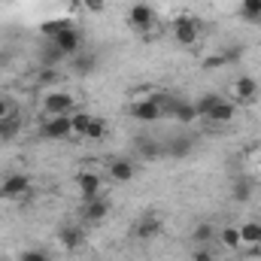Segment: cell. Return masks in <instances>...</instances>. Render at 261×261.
Wrapping results in <instances>:
<instances>
[{
    "instance_id": "cell-1",
    "label": "cell",
    "mask_w": 261,
    "mask_h": 261,
    "mask_svg": "<svg viewBox=\"0 0 261 261\" xmlns=\"http://www.w3.org/2000/svg\"><path fill=\"white\" fill-rule=\"evenodd\" d=\"M164 100H167V94H149L143 100H134L128 107V116L137 122H158L164 116Z\"/></svg>"
},
{
    "instance_id": "cell-2",
    "label": "cell",
    "mask_w": 261,
    "mask_h": 261,
    "mask_svg": "<svg viewBox=\"0 0 261 261\" xmlns=\"http://www.w3.org/2000/svg\"><path fill=\"white\" fill-rule=\"evenodd\" d=\"M200 37V21L195 15H176L173 18V40L179 46H195Z\"/></svg>"
},
{
    "instance_id": "cell-3",
    "label": "cell",
    "mask_w": 261,
    "mask_h": 261,
    "mask_svg": "<svg viewBox=\"0 0 261 261\" xmlns=\"http://www.w3.org/2000/svg\"><path fill=\"white\" fill-rule=\"evenodd\" d=\"M31 192V176L28 173H6L0 179V197L3 200H18Z\"/></svg>"
},
{
    "instance_id": "cell-4",
    "label": "cell",
    "mask_w": 261,
    "mask_h": 261,
    "mask_svg": "<svg viewBox=\"0 0 261 261\" xmlns=\"http://www.w3.org/2000/svg\"><path fill=\"white\" fill-rule=\"evenodd\" d=\"M164 116H173L179 125H192V122L197 119V110H195V103H192V100L167 94V100H164Z\"/></svg>"
},
{
    "instance_id": "cell-5",
    "label": "cell",
    "mask_w": 261,
    "mask_h": 261,
    "mask_svg": "<svg viewBox=\"0 0 261 261\" xmlns=\"http://www.w3.org/2000/svg\"><path fill=\"white\" fill-rule=\"evenodd\" d=\"M40 137H43V140H67V137H73L70 116H49V119L40 125Z\"/></svg>"
},
{
    "instance_id": "cell-6",
    "label": "cell",
    "mask_w": 261,
    "mask_h": 261,
    "mask_svg": "<svg viewBox=\"0 0 261 261\" xmlns=\"http://www.w3.org/2000/svg\"><path fill=\"white\" fill-rule=\"evenodd\" d=\"M158 231H161V219H158L155 213H146V216H140V219L134 222L130 237H134V240H140V243H146V240H155V237H158Z\"/></svg>"
},
{
    "instance_id": "cell-7",
    "label": "cell",
    "mask_w": 261,
    "mask_h": 261,
    "mask_svg": "<svg viewBox=\"0 0 261 261\" xmlns=\"http://www.w3.org/2000/svg\"><path fill=\"white\" fill-rule=\"evenodd\" d=\"M73 107H76V97H73L70 91H52V94H46V100H43V110H46L49 116H70Z\"/></svg>"
},
{
    "instance_id": "cell-8",
    "label": "cell",
    "mask_w": 261,
    "mask_h": 261,
    "mask_svg": "<svg viewBox=\"0 0 261 261\" xmlns=\"http://www.w3.org/2000/svg\"><path fill=\"white\" fill-rule=\"evenodd\" d=\"M128 24L134 31H140V34H146V31H152V24H155V9L149 6V3H134L128 12Z\"/></svg>"
},
{
    "instance_id": "cell-9",
    "label": "cell",
    "mask_w": 261,
    "mask_h": 261,
    "mask_svg": "<svg viewBox=\"0 0 261 261\" xmlns=\"http://www.w3.org/2000/svg\"><path fill=\"white\" fill-rule=\"evenodd\" d=\"M231 94H234V100H240V103H252V100L258 97V79H255V76H237V79L231 82Z\"/></svg>"
},
{
    "instance_id": "cell-10",
    "label": "cell",
    "mask_w": 261,
    "mask_h": 261,
    "mask_svg": "<svg viewBox=\"0 0 261 261\" xmlns=\"http://www.w3.org/2000/svg\"><path fill=\"white\" fill-rule=\"evenodd\" d=\"M107 213H110V200L103 195L91 197V200H82V222H103L107 219Z\"/></svg>"
},
{
    "instance_id": "cell-11",
    "label": "cell",
    "mask_w": 261,
    "mask_h": 261,
    "mask_svg": "<svg viewBox=\"0 0 261 261\" xmlns=\"http://www.w3.org/2000/svg\"><path fill=\"white\" fill-rule=\"evenodd\" d=\"M100 176L94 173V170H82V173H76V189H79V197L82 200H91V197L100 195Z\"/></svg>"
},
{
    "instance_id": "cell-12",
    "label": "cell",
    "mask_w": 261,
    "mask_h": 261,
    "mask_svg": "<svg viewBox=\"0 0 261 261\" xmlns=\"http://www.w3.org/2000/svg\"><path fill=\"white\" fill-rule=\"evenodd\" d=\"M192 149H195V137H189V134H176L164 143V155H170V158H189Z\"/></svg>"
},
{
    "instance_id": "cell-13",
    "label": "cell",
    "mask_w": 261,
    "mask_h": 261,
    "mask_svg": "<svg viewBox=\"0 0 261 261\" xmlns=\"http://www.w3.org/2000/svg\"><path fill=\"white\" fill-rule=\"evenodd\" d=\"M107 173H110L113 182H130L137 176V164L130 158H113L110 167H107Z\"/></svg>"
},
{
    "instance_id": "cell-14",
    "label": "cell",
    "mask_w": 261,
    "mask_h": 261,
    "mask_svg": "<svg viewBox=\"0 0 261 261\" xmlns=\"http://www.w3.org/2000/svg\"><path fill=\"white\" fill-rule=\"evenodd\" d=\"M52 43L67 55H79V49H82V31H76V28H67L64 34H58V37H52Z\"/></svg>"
},
{
    "instance_id": "cell-15",
    "label": "cell",
    "mask_w": 261,
    "mask_h": 261,
    "mask_svg": "<svg viewBox=\"0 0 261 261\" xmlns=\"http://www.w3.org/2000/svg\"><path fill=\"white\" fill-rule=\"evenodd\" d=\"M234 116H237V107H234V100H228V97H219V100H216V107L210 110L206 122H213V125H228V122H234Z\"/></svg>"
},
{
    "instance_id": "cell-16",
    "label": "cell",
    "mask_w": 261,
    "mask_h": 261,
    "mask_svg": "<svg viewBox=\"0 0 261 261\" xmlns=\"http://www.w3.org/2000/svg\"><path fill=\"white\" fill-rule=\"evenodd\" d=\"M58 243L64 246L67 252L79 249V246L85 243V231H82V225H64V228H58Z\"/></svg>"
},
{
    "instance_id": "cell-17",
    "label": "cell",
    "mask_w": 261,
    "mask_h": 261,
    "mask_svg": "<svg viewBox=\"0 0 261 261\" xmlns=\"http://www.w3.org/2000/svg\"><path fill=\"white\" fill-rule=\"evenodd\" d=\"M243 55H246V46H231V49H225V52L213 55L210 61H203V67H206V70H213V67H228V64H237V61H243Z\"/></svg>"
},
{
    "instance_id": "cell-18",
    "label": "cell",
    "mask_w": 261,
    "mask_h": 261,
    "mask_svg": "<svg viewBox=\"0 0 261 261\" xmlns=\"http://www.w3.org/2000/svg\"><path fill=\"white\" fill-rule=\"evenodd\" d=\"M137 155L146 158V161H158V158H164V143H158L152 137H140L137 140Z\"/></svg>"
},
{
    "instance_id": "cell-19",
    "label": "cell",
    "mask_w": 261,
    "mask_h": 261,
    "mask_svg": "<svg viewBox=\"0 0 261 261\" xmlns=\"http://www.w3.org/2000/svg\"><path fill=\"white\" fill-rule=\"evenodd\" d=\"M255 192V186H252V179L249 176H237L234 182H231V197L237 200V203H246L249 197Z\"/></svg>"
},
{
    "instance_id": "cell-20",
    "label": "cell",
    "mask_w": 261,
    "mask_h": 261,
    "mask_svg": "<svg viewBox=\"0 0 261 261\" xmlns=\"http://www.w3.org/2000/svg\"><path fill=\"white\" fill-rule=\"evenodd\" d=\"M94 70H97V55L79 52V55L73 58V73H76V76H91Z\"/></svg>"
},
{
    "instance_id": "cell-21",
    "label": "cell",
    "mask_w": 261,
    "mask_h": 261,
    "mask_svg": "<svg viewBox=\"0 0 261 261\" xmlns=\"http://www.w3.org/2000/svg\"><path fill=\"white\" fill-rule=\"evenodd\" d=\"M237 228H240V243H243V246L261 243V222H243V225H237Z\"/></svg>"
},
{
    "instance_id": "cell-22",
    "label": "cell",
    "mask_w": 261,
    "mask_h": 261,
    "mask_svg": "<svg viewBox=\"0 0 261 261\" xmlns=\"http://www.w3.org/2000/svg\"><path fill=\"white\" fill-rule=\"evenodd\" d=\"M61 61H64V52L49 40V43L43 46V52H40V64H43V67H58Z\"/></svg>"
},
{
    "instance_id": "cell-23",
    "label": "cell",
    "mask_w": 261,
    "mask_h": 261,
    "mask_svg": "<svg viewBox=\"0 0 261 261\" xmlns=\"http://www.w3.org/2000/svg\"><path fill=\"white\" fill-rule=\"evenodd\" d=\"M18 130H21V119H18V116H6V119H0V140H15Z\"/></svg>"
},
{
    "instance_id": "cell-24",
    "label": "cell",
    "mask_w": 261,
    "mask_h": 261,
    "mask_svg": "<svg viewBox=\"0 0 261 261\" xmlns=\"http://www.w3.org/2000/svg\"><path fill=\"white\" fill-rule=\"evenodd\" d=\"M213 237H216V228H213L210 222H200V225L195 228V234H192L195 246H210V243H213Z\"/></svg>"
},
{
    "instance_id": "cell-25",
    "label": "cell",
    "mask_w": 261,
    "mask_h": 261,
    "mask_svg": "<svg viewBox=\"0 0 261 261\" xmlns=\"http://www.w3.org/2000/svg\"><path fill=\"white\" fill-rule=\"evenodd\" d=\"M219 240H222L228 249H240V246H243V243H240V228H237V225L222 228V231H219Z\"/></svg>"
},
{
    "instance_id": "cell-26",
    "label": "cell",
    "mask_w": 261,
    "mask_h": 261,
    "mask_svg": "<svg viewBox=\"0 0 261 261\" xmlns=\"http://www.w3.org/2000/svg\"><path fill=\"white\" fill-rule=\"evenodd\" d=\"M240 15L246 21H261V0H240Z\"/></svg>"
},
{
    "instance_id": "cell-27",
    "label": "cell",
    "mask_w": 261,
    "mask_h": 261,
    "mask_svg": "<svg viewBox=\"0 0 261 261\" xmlns=\"http://www.w3.org/2000/svg\"><path fill=\"white\" fill-rule=\"evenodd\" d=\"M67 28H73L67 18H55V21H43V24H40V31H43L49 40H52V37H58V34H64Z\"/></svg>"
},
{
    "instance_id": "cell-28",
    "label": "cell",
    "mask_w": 261,
    "mask_h": 261,
    "mask_svg": "<svg viewBox=\"0 0 261 261\" xmlns=\"http://www.w3.org/2000/svg\"><path fill=\"white\" fill-rule=\"evenodd\" d=\"M91 119H94V116H88V113H70L73 134H76V137H85V130H88V125H91Z\"/></svg>"
},
{
    "instance_id": "cell-29",
    "label": "cell",
    "mask_w": 261,
    "mask_h": 261,
    "mask_svg": "<svg viewBox=\"0 0 261 261\" xmlns=\"http://www.w3.org/2000/svg\"><path fill=\"white\" fill-rule=\"evenodd\" d=\"M107 137V122L103 119H91V125H88V130H85V140H103Z\"/></svg>"
},
{
    "instance_id": "cell-30",
    "label": "cell",
    "mask_w": 261,
    "mask_h": 261,
    "mask_svg": "<svg viewBox=\"0 0 261 261\" xmlns=\"http://www.w3.org/2000/svg\"><path fill=\"white\" fill-rule=\"evenodd\" d=\"M37 82L40 85H49V82H58V67H43L37 73Z\"/></svg>"
},
{
    "instance_id": "cell-31",
    "label": "cell",
    "mask_w": 261,
    "mask_h": 261,
    "mask_svg": "<svg viewBox=\"0 0 261 261\" xmlns=\"http://www.w3.org/2000/svg\"><path fill=\"white\" fill-rule=\"evenodd\" d=\"M6 116H18V110H15V100L0 94V119H6Z\"/></svg>"
},
{
    "instance_id": "cell-32",
    "label": "cell",
    "mask_w": 261,
    "mask_h": 261,
    "mask_svg": "<svg viewBox=\"0 0 261 261\" xmlns=\"http://www.w3.org/2000/svg\"><path fill=\"white\" fill-rule=\"evenodd\" d=\"M18 261H49V252L46 249H28V252H21Z\"/></svg>"
},
{
    "instance_id": "cell-33",
    "label": "cell",
    "mask_w": 261,
    "mask_h": 261,
    "mask_svg": "<svg viewBox=\"0 0 261 261\" xmlns=\"http://www.w3.org/2000/svg\"><path fill=\"white\" fill-rule=\"evenodd\" d=\"M213 249L210 246H195V252H192V261H213Z\"/></svg>"
},
{
    "instance_id": "cell-34",
    "label": "cell",
    "mask_w": 261,
    "mask_h": 261,
    "mask_svg": "<svg viewBox=\"0 0 261 261\" xmlns=\"http://www.w3.org/2000/svg\"><path fill=\"white\" fill-rule=\"evenodd\" d=\"M82 6H85L88 12H103V9H107V0H82Z\"/></svg>"
},
{
    "instance_id": "cell-35",
    "label": "cell",
    "mask_w": 261,
    "mask_h": 261,
    "mask_svg": "<svg viewBox=\"0 0 261 261\" xmlns=\"http://www.w3.org/2000/svg\"><path fill=\"white\" fill-rule=\"evenodd\" d=\"M0 261H9V258H0Z\"/></svg>"
}]
</instances>
